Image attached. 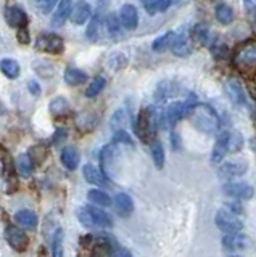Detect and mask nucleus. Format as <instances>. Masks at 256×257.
Wrapping results in <instances>:
<instances>
[{"mask_svg": "<svg viewBox=\"0 0 256 257\" xmlns=\"http://www.w3.org/2000/svg\"><path fill=\"white\" fill-rule=\"evenodd\" d=\"M17 167H18V171H20L21 175L28 177V175H31V172H33L34 161L31 159L29 155H21V156H18V159H17Z\"/></svg>", "mask_w": 256, "mask_h": 257, "instance_id": "obj_31", "label": "nucleus"}, {"mask_svg": "<svg viewBox=\"0 0 256 257\" xmlns=\"http://www.w3.org/2000/svg\"><path fill=\"white\" fill-rule=\"evenodd\" d=\"M192 122L195 124L198 131H202L205 134H214L219 128V116L210 104L198 103L194 108V111L190 112Z\"/></svg>", "mask_w": 256, "mask_h": 257, "instance_id": "obj_2", "label": "nucleus"}, {"mask_svg": "<svg viewBox=\"0 0 256 257\" xmlns=\"http://www.w3.org/2000/svg\"><path fill=\"white\" fill-rule=\"evenodd\" d=\"M57 5H58V4L55 2V0H42V2H37V7L41 8V12L45 13V15H47V13H50Z\"/></svg>", "mask_w": 256, "mask_h": 257, "instance_id": "obj_37", "label": "nucleus"}, {"mask_svg": "<svg viewBox=\"0 0 256 257\" xmlns=\"http://www.w3.org/2000/svg\"><path fill=\"white\" fill-rule=\"evenodd\" d=\"M115 142L116 143H126V145H132V139L129 137V134L124 131H118L115 134Z\"/></svg>", "mask_w": 256, "mask_h": 257, "instance_id": "obj_38", "label": "nucleus"}, {"mask_svg": "<svg viewBox=\"0 0 256 257\" xmlns=\"http://www.w3.org/2000/svg\"><path fill=\"white\" fill-rule=\"evenodd\" d=\"M63 230H57L52 239V257H63Z\"/></svg>", "mask_w": 256, "mask_h": 257, "instance_id": "obj_34", "label": "nucleus"}, {"mask_svg": "<svg viewBox=\"0 0 256 257\" xmlns=\"http://www.w3.org/2000/svg\"><path fill=\"white\" fill-rule=\"evenodd\" d=\"M91 203L97 204V206H102V207H108L111 206V198L107 195L105 191H100V190H91L89 195H87Z\"/></svg>", "mask_w": 256, "mask_h": 257, "instance_id": "obj_26", "label": "nucleus"}, {"mask_svg": "<svg viewBox=\"0 0 256 257\" xmlns=\"http://www.w3.org/2000/svg\"><path fill=\"white\" fill-rule=\"evenodd\" d=\"M77 219L82 227L91 230H107L113 227V219L110 214L97 206H82L77 211Z\"/></svg>", "mask_w": 256, "mask_h": 257, "instance_id": "obj_1", "label": "nucleus"}, {"mask_svg": "<svg viewBox=\"0 0 256 257\" xmlns=\"http://www.w3.org/2000/svg\"><path fill=\"white\" fill-rule=\"evenodd\" d=\"M226 135V148L227 153H238L243 147V137L238 131H227L224 132Z\"/></svg>", "mask_w": 256, "mask_h": 257, "instance_id": "obj_19", "label": "nucleus"}, {"mask_svg": "<svg viewBox=\"0 0 256 257\" xmlns=\"http://www.w3.org/2000/svg\"><path fill=\"white\" fill-rule=\"evenodd\" d=\"M102 24H103V18L102 15H95L94 18L91 20L89 26H87V37L91 40H97L100 36V29H102Z\"/></svg>", "mask_w": 256, "mask_h": 257, "instance_id": "obj_28", "label": "nucleus"}, {"mask_svg": "<svg viewBox=\"0 0 256 257\" xmlns=\"http://www.w3.org/2000/svg\"><path fill=\"white\" fill-rule=\"evenodd\" d=\"M224 193L232 198H237V199H251L254 195V188L251 187L250 183L246 182H234V183H226L222 187Z\"/></svg>", "mask_w": 256, "mask_h": 257, "instance_id": "obj_7", "label": "nucleus"}, {"mask_svg": "<svg viewBox=\"0 0 256 257\" xmlns=\"http://www.w3.org/2000/svg\"><path fill=\"white\" fill-rule=\"evenodd\" d=\"M18 40L21 44H29V34H28V31L23 28L21 31H20V34H18Z\"/></svg>", "mask_w": 256, "mask_h": 257, "instance_id": "obj_43", "label": "nucleus"}, {"mask_svg": "<svg viewBox=\"0 0 256 257\" xmlns=\"http://www.w3.org/2000/svg\"><path fill=\"white\" fill-rule=\"evenodd\" d=\"M174 34H176V32L169 31V32H166V34L156 37V40L153 42V50L155 52H163V50H166L167 47H171L173 40H174Z\"/></svg>", "mask_w": 256, "mask_h": 257, "instance_id": "obj_32", "label": "nucleus"}, {"mask_svg": "<svg viewBox=\"0 0 256 257\" xmlns=\"http://www.w3.org/2000/svg\"><path fill=\"white\" fill-rule=\"evenodd\" d=\"M5 21L9 23L12 28H25L28 18L23 8L17 5H10V7H5Z\"/></svg>", "mask_w": 256, "mask_h": 257, "instance_id": "obj_12", "label": "nucleus"}, {"mask_svg": "<svg viewBox=\"0 0 256 257\" xmlns=\"http://www.w3.org/2000/svg\"><path fill=\"white\" fill-rule=\"evenodd\" d=\"M243 8L248 13H256V0H246L243 2Z\"/></svg>", "mask_w": 256, "mask_h": 257, "instance_id": "obj_42", "label": "nucleus"}, {"mask_svg": "<svg viewBox=\"0 0 256 257\" xmlns=\"http://www.w3.org/2000/svg\"><path fill=\"white\" fill-rule=\"evenodd\" d=\"M173 53L176 56H189L194 52V44H192V37L189 32L184 29L179 34H174V40L171 44Z\"/></svg>", "mask_w": 256, "mask_h": 257, "instance_id": "obj_5", "label": "nucleus"}, {"mask_svg": "<svg viewBox=\"0 0 256 257\" xmlns=\"http://www.w3.org/2000/svg\"><path fill=\"white\" fill-rule=\"evenodd\" d=\"M107 85V80L103 79V77H97V79H94L91 85L87 87V90H86V96H89V98H94V96H97L103 88H105Z\"/></svg>", "mask_w": 256, "mask_h": 257, "instance_id": "obj_33", "label": "nucleus"}, {"mask_svg": "<svg viewBox=\"0 0 256 257\" xmlns=\"http://www.w3.org/2000/svg\"><path fill=\"white\" fill-rule=\"evenodd\" d=\"M222 247L227 251H240V249L248 247V238L242 233H234V235H226L222 238Z\"/></svg>", "mask_w": 256, "mask_h": 257, "instance_id": "obj_14", "label": "nucleus"}, {"mask_svg": "<svg viewBox=\"0 0 256 257\" xmlns=\"http://www.w3.org/2000/svg\"><path fill=\"white\" fill-rule=\"evenodd\" d=\"M115 206L118 209V212L123 215H129L134 211V201L126 193H118L115 198Z\"/></svg>", "mask_w": 256, "mask_h": 257, "instance_id": "obj_22", "label": "nucleus"}, {"mask_svg": "<svg viewBox=\"0 0 256 257\" xmlns=\"http://www.w3.org/2000/svg\"><path fill=\"white\" fill-rule=\"evenodd\" d=\"M91 5L87 2H77L74 4L73 10H71V20L74 24H84L87 20L91 18Z\"/></svg>", "mask_w": 256, "mask_h": 257, "instance_id": "obj_17", "label": "nucleus"}, {"mask_svg": "<svg viewBox=\"0 0 256 257\" xmlns=\"http://www.w3.org/2000/svg\"><path fill=\"white\" fill-rule=\"evenodd\" d=\"M15 219H17V222L21 225L23 228H26V230H34V228L37 227V222H39L36 212L28 211V209L17 212V215H15Z\"/></svg>", "mask_w": 256, "mask_h": 257, "instance_id": "obj_20", "label": "nucleus"}, {"mask_svg": "<svg viewBox=\"0 0 256 257\" xmlns=\"http://www.w3.org/2000/svg\"><path fill=\"white\" fill-rule=\"evenodd\" d=\"M0 71H2L9 79H17L20 76V64L17 60L5 58L0 61Z\"/></svg>", "mask_w": 256, "mask_h": 257, "instance_id": "obj_24", "label": "nucleus"}, {"mask_svg": "<svg viewBox=\"0 0 256 257\" xmlns=\"http://www.w3.org/2000/svg\"><path fill=\"white\" fill-rule=\"evenodd\" d=\"M124 120H126V116L123 117V111H118L116 114H115V117H113V120H111V125H123L124 124Z\"/></svg>", "mask_w": 256, "mask_h": 257, "instance_id": "obj_41", "label": "nucleus"}, {"mask_svg": "<svg viewBox=\"0 0 256 257\" xmlns=\"http://www.w3.org/2000/svg\"><path fill=\"white\" fill-rule=\"evenodd\" d=\"M143 7L150 15H155L166 12L171 7V2H167V0H150V2H143Z\"/></svg>", "mask_w": 256, "mask_h": 257, "instance_id": "obj_30", "label": "nucleus"}, {"mask_svg": "<svg viewBox=\"0 0 256 257\" xmlns=\"http://www.w3.org/2000/svg\"><path fill=\"white\" fill-rule=\"evenodd\" d=\"M190 37L198 40L202 45H208V44H210V40H211L210 29H208L206 26H203V24H197V26L192 29V36Z\"/></svg>", "mask_w": 256, "mask_h": 257, "instance_id": "obj_29", "label": "nucleus"}, {"mask_svg": "<svg viewBox=\"0 0 256 257\" xmlns=\"http://www.w3.org/2000/svg\"><path fill=\"white\" fill-rule=\"evenodd\" d=\"M214 15H216V20H218L221 24H230L235 18L234 8H232L230 5H227V4H218V5H216Z\"/></svg>", "mask_w": 256, "mask_h": 257, "instance_id": "obj_21", "label": "nucleus"}, {"mask_svg": "<svg viewBox=\"0 0 256 257\" xmlns=\"http://www.w3.org/2000/svg\"><path fill=\"white\" fill-rule=\"evenodd\" d=\"M226 211H229V212H232V214H240L242 212V206H240L238 203H227L226 204Z\"/></svg>", "mask_w": 256, "mask_h": 257, "instance_id": "obj_40", "label": "nucleus"}, {"mask_svg": "<svg viewBox=\"0 0 256 257\" xmlns=\"http://www.w3.org/2000/svg\"><path fill=\"white\" fill-rule=\"evenodd\" d=\"M235 63L243 66H256V44L250 42L235 53Z\"/></svg>", "mask_w": 256, "mask_h": 257, "instance_id": "obj_13", "label": "nucleus"}, {"mask_svg": "<svg viewBox=\"0 0 256 257\" xmlns=\"http://www.w3.org/2000/svg\"><path fill=\"white\" fill-rule=\"evenodd\" d=\"M36 45H37L39 50H44V52H49V53H61L63 52V40L55 34L41 36L37 39Z\"/></svg>", "mask_w": 256, "mask_h": 257, "instance_id": "obj_11", "label": "nucleus"}, {"mask_svg": "<svg viewBox=\"0 0 256 257\" xmlns=\"http://www.w3.org/2000/svg\"><path fill=\"white\" fill-rule=\"evenodd\" d=\"M107 29L113 37L121 36L123 26H121V23H119V20L116 18V15H110L107 18Z\"/></svg>", "mask_w": 256, "mask_h": 257, "instance_id": "obj_35", "label": "nucleus"}, {"mask_svg": "<svg viewBox=\"0 0 256 257\" xmlns=\"http://www.w3.org/2000/svg\"><path fill=\"white\" fill-rule=\"evenodd\" d=\"M119 23H121L123 29H127V31H132L137 28L139 15H137V10H135L134 5L127 4L121 8V12H119Z\"/></svg>", "mask_w": 256, "mask_h": 257, "instance_id": "obj_10", "label": "nucleus"}, {"mask_svg": "<svg viewBox=\"0 0 256 257\" xmlns=\"http://www.w3.org/2000/svg\"><path fill=\"white\" fill-rule=\"evenodd\" d=\"M61 163L66 169H76L81 163V155L76 147H66L61 151Z\"/></svg>", "mask_w": 256, "mask_h": 257, "instance_id": "obj_18", "label": "nucleus"}, {"mask_svg": "<svg viewBox=\"0 0 256 257\" xmlns=\"http://www.w3.org/2000/svg\"><path fill=\"white\" fill-rule=\"evenodd\" d=\"M248 172V161L245 159H235L227 161V163L221 164L219 175L226 177V179H234V177H242Z\"/></svg>", "mask_w": 256, "mask_h": 257, "instance_id": "obj_8", "label": "nucleus"}, {"mask_svg": "<svg viewBox=\"0 0 256 257\" xmlns=\"http://www.w3.org/2000/svg\"><path fill=\"white\" fill-rule=\"evenodd\" d=\"M226 92L229 95V98L234 103L240 104V106H246V104H248L243 84L240 82L238 79H229L227 80V82H226Z\"/></svg>", "mask_w": 256, "mask_h": 257, "instance_id": "obj_9", "label": "nucleus"}, {"mask_svg": "<svg viewBox=\"0 0 256 257\" xmlns=\"http://www.w3.org/2000/svg\"><path fill=\"white\" fill-rule=\"evenodd\" d=\"M251 148H253L254 155H256V139H253V140H251Z\"/></svg>", "mask_w": 256, "mask_h": 257, "instance_id": "obj_45", "label": "nucleus"}, {"mask_svg": "<svg viewBox=\"0 0 256 257\" xmlns=\"http://www.w3.org/2000/svg\"><path fill=\"white\" fill-rule=\"evenodd\" d=\"M110 257H132V254L127 251V249H124V247L115 246L113 249H111Z\"/></svg>", "mask_w": 256, "mask_h": 257, "instance_id": "obj_39", "label": "nucleus"}, {"mask_svg": "<svg viewBox=\"0 0 256 257\" xmlns=\"http://www.w3.org/2000/svg\"><path fill=\"white\" fill-rule=\"evenodd\" d=\"M68 109V101L66 98H55L52 103H50V111L53 112V114H61L63 111Z\"/></svg>", "mask_w": 256, "mask_h": 257, "instance_id": "obj_36", "label": "nucleus"}, {"mask_svg": "<svg viewBox=\"0 0 256 257\" xmlns=\"http://www.w3.org/2000/svg\"><path fill=\"white\" fill-rule=\"evenodd\" d=\"M226 155H227L226 135H224V132H222V134L218 137V140H216V143H214V148H213V153H211V163H213V164H219Z\"/></svg>", "mask_w": 256, "mask_h": 257, "instance_id": "obj_23", "label": "nucleus"}, {"mask_svg": "<svg viewBox=\"0 0 256 257\" xmlns=\"http://www.w3.org/2000/svg\"><path fill=\"white\" fill-rule=\"evenodd\" d=\"M29 92L37 96L39 93H41V87H39V84L34 82V80H31V82H29Z\"/></svg>", "mask_w": 256, "mask_h": 257, "instance_id": "obj_44", "label": "nucleus"}, {"mask_svg": "<svg viewBox=\"0 0 256 257\" xmlns=\"http://www.w3.org/2000/svg\"><path fill=\"white\" fill-rule=\"evenodd\" d=\"M71 10H73V4L68 2V0H63L57 5V12L53 13V18H52V26L53 28H60L65 24V21L69 18Z\"/></svg>", "mask_w": 256, "mask_h": 257, "instance_id": "obj_16", "label": "nucleus"}, {"mask_svg": "<svg viewBox=\"0 0 256 257\" xmlns=\"http://www.w3.org/2000/svg\"><path fill=\"white\" fill-rule=\"evenodd\" d=\"M65 80L68 85H81L87 80V74L77 68H68L65 71Z\"/></svg>", "mask_w": 256, "mask_h": 257, "instance_id": "obj_25", "label": "nucleus"}, {"mask_svg": "<svg viewBox=\"0 0 256 257\" xmlns=\"http://www.w3.org/2000/svg\"><path fill=\"white\" fill-rule=\"evenodd\" d=\"M156 125H158V116L155 114L153 108H147L139 112L134 124V131L142 142L148 143L150 140H153Z\"/></svg>", "mask_w": 256, "mask_h": 257, "instance_id": "obj_3", "label": "nucleus"}, {"mask_svg": "<svg viewBox=\"0 0 256 257\" xmlns=\"http://www.w3.org/2000/svg\"><path fill=\"white\" fill-rule=\"evenodd\" d=\"M214 222L218 225V228L226 235H234V233H240L243 230V222L235 214L226 211V209H221V211L216 212Z\"/></svg>", "mask_w": 256, "mask_h": 257, "instance_id": "obj_4", "label": "nucleus"}, {"mask_svg": "<svg viewBox=\"0 0 256 257\" xmlns=\"http://www.w3.org/2000/svg\"><path fill=\"white\" fill-rule=\"evenodd\" d=\"M151 158H153V163L158 169H163L164 166V148H163V143L153 140L151 143Z\"/></svg>", "mask_w": 256, "mask_h": 257, "instance_id": "obj_27", "label": "nucleus"}, {"mask_svg": "<svg viewBox=\"0 0 256 257\" xmlns=\"http://www.w3.org/2000/svg\"><path fill=\"white\" fill-rule=\"evenodd\" d=\"M227 257H240V255H227Z\"/></svg>", "mask_w": 256, "mask_h": 257, "instance_id": "obj_46", "label": "nucleus"}, {"mask_svg": "<svg viewBox=\"0 0 256 257\" xmlns=\"http://www.w3.org/2000/svg\"><path fill=\"white\" fill-rule=\"evenodd\" d=\"M82 174H84V179L92 185H97V187H107L108 185L107 177L103 175L102 171H99L94 164H86L82 169Z\"/></svg>", "mask_w": 256, "mask_h": 257, "instance_id": "obj_15", "label": "nucleus"}, {"mask_svg": "<svg viewBox=\"0 0 256 257\" xmlns=\"http://www.w3.org/2000/svg\"><path fill=\"white\" fill-rule=\"evenodd\" d=\"M254 28H256V20H254Z\"/></svg>", "mask_w": 256, "mask_h": 257, "instance_id": "obj_47", "label": "nucleus"}, {"mask_svg": "<svg viewBox=\"0 0 256 257\" xmlns=\"http://www.w3.org/2000/svg\"><path fill=\"white\" fill-rule=\"evenodd\" d=\"M5 238L9 241V244L15 249V251H25L29 244V238L23 230L17 228L15 225H9L5 228Z\"/></svg>", "mask_w": 256, "mask_h": 257, "instance_id": "obj_6", "label": "nucleus"}]
</instances>
